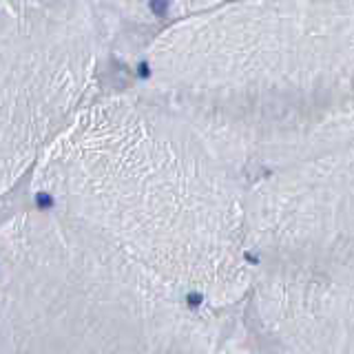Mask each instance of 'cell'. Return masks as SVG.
<instances>
[{"label":"cell","mask_w":354,"mask_h":354,"mask_svg":"<svg viewBox=\"0 0 354 354\" xmlns=\"http://www.w3.org/2000/svg\"><path fill=\"white\" fill-rule=\"evenodd\" d=\"M38 204L40 206H49V204H51V197H47V195H38Z\"/></svg>","instance_id":"7a4b0ae2"},{"label":"cell","mask_w":354,"mask_h":354,"mask_svg":"<svg viewBox=\"0 0 354 354\" xmlns=\"http://www.w3.org/2000/svg\"><path fill=\"white\" fill-rule=\"evenodd\" d=\"M188 303H191V306H199V303H201V295H197V292L188 295Z\"/></svg>","instance_id":"6da1fadb"}]
</instances>
